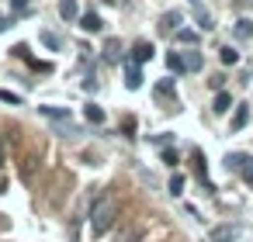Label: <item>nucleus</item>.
Returning a JSON list of instances; mask_svg holds the SVG:
<instances>
[{
  "mask_svg": "<svg viewBox=\"0 0 253 242\" xmlns=\"http://www.w3.org/2000/svg\"><path fill=\"white\" fill-rule=\"evenodd\" d=\"M108 4H115V0H108Z\"/></svg>",
  "mask_w": 253,
  "mask_h": 242,
  "instance_id": "nucleus-30",
  "label": "nucleus"
},
{
  "mask_svg": "<svg viewBox=\"0 0 253 242\" xmlns=\"http://www.w3.org/2000/svg\"><path fill=\"white\" fill-rule=\"evenodd\" d=\"M14 11H28V0H14Z\"/></svg>",
  "mask_w": 253,
  "mask_h": 242,
  "instance_id": "nucleus-28",
  "label": "nucleus"
},
{
  "mask_svg": "<svg viewBox=\"0 0 253 242\" xmlns=\"http://www.w3.org/2000/svg\"><path fill=\"white\" fill-rule=\"evenodd\" d=\"M156 94H160V97H173V83H170V80H163V83L156 87Z\"/></svg>",
  "mask_w": 253,
  "mask_h": 242,
  "instance_id": "nucleus-22",
  "label": "nucleus"
},
{
  "mask_svg": "<svg viewBox=\"0 0 253 242\" xmlns=\"http://www.w3.org/2000/svg\"><path fill=\"white\" fill-rule=\"evenodd\" d=\"M0 101H7V104H21V97H18V94H11V90H0Z\"/></svg>",
  "mask_w": 253,
  "mask_h": 242,
  "instance_id": "nucleus-24",
  "label": "nucleus"
},
{
  "mask_svg": "<svg viewBox=\"0 0 253 242\" xmlns=\"http://www.w3.org/2000/svg\"><path fill=\"white\" fill-rule=\"evenodd\" d=\"M211 107H215V114H225V111L232 107V97H229L225 90H218V94H215V104H211Z\"/></svg>",
  "mask_w": 253,
  "mask_h": 242,
  "instance_id": "nucleus-14",
  "label": "nucleus"
},
{
  "mask_svg": "<svg viewBox=\"0 0 253 242\" xmlns=\"http://www.w3.org/2000/svg\"><path fill=\"white\" fill-rule=\"evenodd\" d=\"M191 11H194V21H198L201 32H211L215 28V21H211V14H208V7L201 4V0H191Z\"/></svg>",
  "mask_w": 253,
  "mask_h": 242,
  "instance_id": "nucleus-2",
  "label": "nucleus"
},
{
  "mask_svg": "<svg viewBox=\"0 0 253 242\" xmlns=\"http://www.w3.org/2000/svg\"><path fill=\"white\" fill-rule=\"evenodd\" d=\"M11 52H14V56H18V59H28V45H14V49H11Z\"/></svg>",
  "mask_w": 253,
  "mask_h": 242,
  "instance_id": "nucleus-26",
  "label": "nucleus"
},
{
  "mask_svg": "<svg viewBox=\"0 0 253 242\" xmlns=\"http://www.w3.org/2000/svg\"><path fill=\"white\" fill-rule=\"evenodd\" d=\"M104 59H108V63H118V59H122V42H118V38H108V42H104Z\"/></svg>",
  "mask_w": 253,
  "mask_h": 242,
  "instance_id": "nucleus-10",
  "label": "nucleus"
},
{
  "mask_svg": "<svg viewBox=\"0 0 253 242\" xmlns=\"http://www.w3.org/2000/svg\"><path fill=\"white\" fill-rule=\"evenodd\" d=\"M142 80H146V76H142V69H139L135 63H125V87H128V90H139V87H142Z\"/></svg>",
  "mask_w": 253,
  "mask_h": 242,
  "instance_id": "nucleus-4",
  "label": "nucleus"
},
{
  "mask_svg": "<svg viewBox=\"0 0 253 242\" xmlns=\"http://www.w3.org/2000/svg\"><path fill=\"white\" fill-rule=\"evenodd\" d=\"M173 38H177L180 45H191V49H194V45L201 42V35H198V32H191V28H180V32L173 35Z\"/></svg>",
  "mask_w": 253,
  "mask_h": 242,
  "instance_id": "nucleus-11",
  "label": "nucleus"
},
{
  "mask_svg": "<svg viewBox=\"0 0 253 242\" xmlns=\"http://www.w3.org/2000/svg\"><path fill=\"white\" fill-rule=\"evenodd\" d=\"M246 121H250V107H246V104H236V111H232V121H229V128H232V132H239V128H246Z\"/></svg>",
  "mask_w": 253,
  "mask_h": 242,
  "instance_id": "nucleus-6",
  "label": "nucleus"
},
{
  "mask_svg": "<svg viewBox=\"0 0 253 242\" xmlns=\"http://www.w3.org/2000/svg\"><path fill=\"white\" fill-rule=\"evenodd\" d=\"M80 28H84V32H101V18H97L94 11H87V14L80 18Z\"/></svg>",
  "mask_w": 253,
  "mask_h": 242,
  "instance_id": "nucleus-13",
  "label": "nucleus"
},
{
  "mask_svg": "<svg viewBox=\"0 0 253 242\" xmlns=\"http://www.w3.org/2000/svg\"><path fill=\"white\" fill-rule=\"evenodd\" d=\"M122 132H125L128 138H135V135H132V132H135V121H132V118H125V121H122Z\"/></svg>",
  "mask_w": 253,
  "mask_h": 242,
  "instance_id": "nucleus-25",
  "label": "nucleus"
},
{
  "mask_svg": "<svg viewBox=\"0 0 253 242\" xmlns=\"http://www.w3.org/2000/svg\"><path fill=\"white\" fill-rule=\"evenodd\" d=\"M180 21H184L180 11H167V14L160 18V32H163V35H177V32H180Z\"/></svg>",
  "mask_w": 253,
  "mask_h": 242,
  "instance_id": "nucleus-3",
  "label": "nucleus"
},
{
  "mask_svg": "<svg viewBox=\"0 0 253 242\" xmlns=\"http://www.w3.org/2000/svg\"><path fill=\"white\" fill-rule=\"evenodd\" d=\"M80 7H77V0H59V18L63 21H77Z\"/></svg>",
  "mask_w": 253,
  "mask_h": 242,
  "instance_id": "nucleus-9",
  "label": "nucleus"
},
{
  "mask_svg": "<svg viewBox=\"0 0 253 242\" xmlns=\"http://www.w3.org/2000/svg\"><path fill=\"white\" fill-rule=\"evenodd\" d=\"M180 190H184V176L173 173V176H170V194H180Z\"/></svg>",
  "mask_w": 253,
  "mask_h": 242,
  "instance_id": "nucleus-21",
  "label": "nucleus"
},
{
  "mask_svg": "<svg viewBox=\"0 0 253 242\" xmlns=\"http://www.w3.org/2000/svg\"><path fill=\"white\" fill-rule=\"evenodd\" d=\"M42 114H45V118H66L63 107H42Z\"/></svg>",
  "mask_w": 253,
  "mask_h": 242,
  "instance_id": "nucleus-23",
  "label": "nucleus"
},
{
  "mask_svg": "<svg viewBox=\"0 0 253 242\" xmlns=\"http://www.w3.org/2000/svg\"><path fill=\"white\" fill-rule=\"evenodd\" d=\"M163 163H167V166H173V163H177V152H173V149H167V152H163Z\"/></svg>",
  "mask_w": 253,
  "mask_h": 242,
  "instance_id": "nucleus-27",
  "label": "nucleus"
},
{
  "mask_svg": "<svg viewBox=\"0 0 253 242\" xmlns=\"http://www.w3.org/2000/svg\"><path fill=\"white\" fill-rule=\"evenodd\" d=\"M239 173H243V180H246V183H253V156H243V166H239Z\"/></svg>",
  "mask_w": 253,
  "mask_h": 242,
  "instance_id": "nucleus-17",
  "label": "nucleus"
},
{
  "mask_svg": "<svg viewBox=\"0 0 253 242\" xmlns=\"http://www.w3.org/2000/svg\"><path fill=\"white\" fill-rule=\"evenodd\" d=\"M167 66H170V73H184V59H180L177 52H170V56H167Z\"/></svg>",
  "mask_w": 253,
  "mask_h": 242,
  "instance_id": "nucleus-19",
  "label": "nucleus"
},
{
  "mask_svg": "<svg viewBox=\"0 0 253 242\" xmlns=\"http://www.w3.org/2000/svg\"><path fill=\"white\" fill-rule=\"evenodd\" d=\"M222 63H225V66H236V63H239V52H236L232 45H225V49H222Z\"/></svg>",
  "mask_w": 253,
  "mask_h": 242,
  "instance_id": "nucleus-18",
  "label": "nucleus"
},
{
  "mask_svg": "<svg viewBox=\"0 0 253 242\" xmlns=\"http://www.w3.org/2000/svg\"><path fill=\"white\" fill-rule=\"evenodd\" d=\"M84 118H87L90 125H101V121H104V107H97V104H87V107H84Z\"/></svg>",
  "mask_w": 253,
  "mask_h": 242,
  "instance_id": "nucleus-15",
  "label": "nucleus"
},
{
  "mask_svg": "<svg viewBox=\"0 0 253 242\" xmlns=\"http://www.w3.org/2000/svg\"><path fill=\"white\" fill-rule=\"evenodd\" d=\"M7 28H11V21H7L4 14H0V32H7Z\"/></svg>",
  "mask_w": 253,
  "mask_h": 242,
  "instance_id": "nucleus-29",
  "label": "nucleus"
},
{
  "mask_svg": "<svg viewBox=\"0 0 253 242\" xmlns=\"http://www.w3.org/2000/svg\"><path fill=\"white\" fill-rule=\"evenodd\" d=\"M194 173H198V180L211 190V183H208V173H205V156H201V149H194Z\"/></svg>",
  "mask_w": 253,
  "mask_h": 242,
  "instance_id": "nucleus-12",
  "label": "nucleus"
},
{
  "mask_svg": "<svg viewBox=\"0 0 253 242\" xmlns=\"http://www.w3.org/2000/svg\"><path fill=\"white\" fill-rule=\"evenodd\" d=\"M118 211H122L118 197H115V194H101V197L94 201V207H90V235H94V239H104L108 228H115Z\"/></svg>",
  "mask_w": 253,
  "mask_h": 242,
  "instance_id": "nucleus-1",
  "label": "nucleus"
},
{
  "mask_svg": "<svg viewBox=\"0 0 253 242\" xmlns=\"http://www.w3.org/2000/svg\"><path fill=\"white\" fill-rule=\"evenodd\" d=\"M236 239H239V228L236 225H218L211 232V242H236Z\"/></svg>",
  "mask_w": 253,
  "mask_h": 242,
  "instance_id": "nucleus-5",
  "label": "nucleus"
},
{
  "mask_svg": "<svg viewBox=\"0 0 253 242\" xmlns=\"http://www.w3.org/2000/svg\"><path fill=\"white\" fill-rule=\"evenodd\" d=\"M180 59H184V69H187V73H198V69L205 66V59H201V52H198V49H191V52H187V56H180Z\"/></svg>",
  "mask_w": 253,
  "mask_h": 242,
  "instance_id": "nucleus-8",
  "label": "nucleus"
},
{
  "mask_svg": "<svg viewBox=\"0 0 253 242\" xmlns=\"http://www.w3.org/2000/svg\"><path fill=\"white\" fill-rule=\"evenodd\" d=\"M149 59H153V45H149V42H139V45L132 49V63L139 66V63H149Z\"/></svg>",
  "mask_w": 253,
  "mask_h": 242,
  "instance_id": "nucleus-7",
  "label": "nucleus"
},
{
  "mask_svg": "<svg viewBox=\"0 0 253 242\" xmlns=\"http://www.w3.org/2000/svg\"><path fill=\"white\" fill-rule=\"evenodd\" d=\"M42 45H49V49H59V45H63V38H59V35H52V32H42Z\"/></svg>",
  "mask_w": 253,
  "mask_h": 242,
  "instance_id": "nucleus-20",
  "label": "nucleus"
},
{
  "mask_svg": "<svg viewBox=\"0 0 253 242\" xmlns=\"http://www.w3.org/2000/svg\"><path fill=\"white\" fill-rule=\"evenodd\" d=\"M232 35H236V38H253V21L239 18V21H236V28H232Z\"/></svg>",
  "mask_w": 253,
  "mask_h": 242,
  "instance_id": "nucleus-16",
  "label": "nucleus"
}]
</instances>
